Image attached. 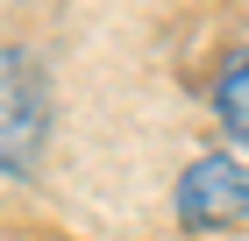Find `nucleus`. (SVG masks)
I'll return each instance as SVG.
<instances>
[{
	"mask_svg": "<svg viewBox=\"0 0 249 241\" xmlns=\"http://www.w3.org/2000/svg\"><path fill=\"white\" fill-rule=\"evenodd\" d=\"M213 121H221V128L249 149V50L235 57L221 78H213Z\"/></svg>",
	"mask_w": 249,
	"mask_h": 241,
	"instance_id": "7ed1b4c3",
	"label": "nucleus"
},
{
	"mask_svg": "<svg viewBox=\"0 0 249 241\" xmlns=\"http://www.w3.org/2000/svg\"><path fill=\"white\" fill-rule=\"evenodd\" d=\"M178 220L185 227H235V220H249V156H199L178 177Z\"/></svg>",
	"mask_w": 249,
	"mask_h": 241,
	"instance_id": "f03ea898",
	"label": "nucleus"
},
{
	"mask_svg": "<svg viewBox=\"0 0 249 241\" xmlns=\"http://www.w3.org/2000/svg\"><path fill=\"white\" fill-rule=\"evenodd\" d=\"M0 107H7V121H0V163H7V177H29L36 156H43V121H50L43 71H36L29 50L0 57Z\"/></svg>",
	"mask_w": 249,
	"mask_h": 241,
	"instance_id": "f257e3e1",
	"label": "nucleus"
}]
</instances>
